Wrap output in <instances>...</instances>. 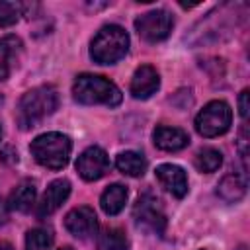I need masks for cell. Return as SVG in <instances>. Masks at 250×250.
I'll return each mask as SVG.
<instances>
[{
	"label": "cell",
	"mask_w": 250,
	"mask_h": 250,
	"mask_svg": "<svg viewBox=\"0 0 250 250\" xmlns=\"http://www.w3.org/2000/svg\"><path fill=\"white\" fill-rule=\"evenodd\" d=\"M20 39L16 37H2L0 39V80H6L12 68V59L16 55V49L20 47Z\"/></svg>",
	"instance_id": "d6986e66"
},
{
	"label": "cell",
	"mask_w": 250,
	"mask_h": 250,
	"mask_svg": "<svg viewBox=\"0 0 250 250\" xmlns=\"http://www.w3.org/2000/svg\"><path fill=\"white\" fill-rule=\"evenodd\" d=\"M0 250H14V246L10 242H0Z\"/></svg>",
	"instance_id": "d4e9b609"
},
{
	"label": "cell",
	"mask_w": 250,
	"mask_h": 250,
	"mask_svg": "<svg viewBox=\"0 0 250 250\" xmlns=\"http://www.w3.org/2000/svg\"><path fill=\"white\" fill-rule=\"evenodd\" d=\"M29 150L37 164L49 170H61L68 164L72 143L66 135L51 131V133H43L35 137L29 145Z\"/></svg>",
	"instance_id": "3957f363"
},
{
	"label": "cell",
	"mask_w": 250,
	"mask_h": 250,
	"mask_svg": "<svg viewBox=\"0 0 250 250\" xmlns=\"http://www.w3.org/2000/svg\"><path fill=\"white\" fill-rule=\"evenodd\" d=\"M76 170L82 180L86 182H96L105 176L109 170V158L104 148L100 146H88L76 160Z\"/></svg>",
	"instance_id": "ba28073f"
},
{
	"label": "cell",
	"mask_w": 250,
	"mask_h": 250,
	"mask_svg": "<svg viewBox=\"0 0 250 250\" xmlns=\"http://www.w3.org/2000/svg\"><path fill=\"white\" fill-rule=\"evenodd\" d=\"M35 197H37L35 182H31V180H21V182L12 189V193H10V197H8V209L27 213V211L35 205Z\"/></svg>",
	"instance_id": "5bb4252c"
},
{
	"label": "cell",
	"mask_w": 250,
	"mask_h": 250,
	"mask_svg": "<svg viewBox=\"0 0 250 250\" xmlns=\"http://www.w3.org/2000/svg\"><path fill=\"white\" fill-rule=\"evenodd\" d=\"M59 105V94L53 86H37L25 92L16 107V123L20 129L27 131L37 127L49 115L55 113Z\"/></svg>",
	"instance_id": "6da1fadb"
},
{
	"label": "cell",
	"mask_w": 250,
	"mask_h": 250,
	"mask_svg": "<svg viewBox=\"0 0 250 250\" xmlns=\"http://www.w3.org/2000/svg\"><path fill=\"white\" fill-rule=\"evenodd\" d=\"M127 203V188L121 184H111L104 189L102 197H100V205L104 209L105 215H117L123 211Z\"/></svg>",
	"instance_id": "2e32d148"
},
{
	"label": "cell",
	"mask_w": 250,
	"mask_h": 250,
	"mask_svg": "<svg viewBox=\"0 0 250 250\" xmlns=\"http://www.w3.org/2000/svg\"><path fill=\"white\" fill-rule=\"evenodd\" d=\"M70 195V182L61 178V180H55L47 186L45 193L41 195L39 203H37V217H49L53 215L64 201L66 197Z\"/></svg>",
	"instance_id": "30bf717a"
},
{
	"label": "cell",
	"mask_w": 250,
	"mask_h": 250,
	"mask_svg": "<svg viewBox=\"0 0 250 250\" xmlns=\"http://www.w3.org/2000/svg\"><path fill=\"white\" fill-rule=\"evenodd\" d=\"M246 193V178L240 174H227L219 186H217V195L229 203H234L238 199H242Z\"/></svg>",
	"instance_id": "9a60e30c"
},
{
	"label": "cell",
	"mask_w": 250,
	"mask_h": 250,
	"mask_svg": "<svg viewBox=\"0 0 250 250\" xmlns=\"http://www.w3.org/2000/svg\"><path fill=\"white\" fill-rule=\"evenodd\" d=\"M115 166H117V170L121 174L131 176V178H139L146 170V158L137 150H125V152L117 154Z\"/></svg>",
	"instance_id": "e0dca14e"
},
{
	"label": "cell",
	"mask_w": 250,
	"mask_h": 250,
	"mask_svg": "<svg viewBox=\"0 0 250 250\" xmlns=\"http://www.w3.org/2000/svg\"><path fill=\"white\" fill-rule=\"evenodd\" d=\"M129 51V35L121 25H104L90 43V57L98 64H113Z\"/></svg>",
	"instance_id": "277c9868"
},
{
	"label": "cell",
	"mask_w": 250,
	"mask_h": 250,
	"mask_svg": "<svg viewBox=\"0 0 250 250\" xmlns=\"http://www.w3.org/2000/svg\"><path fill=\"white\" fill-rule=\"evenodd\" d=\"M152 141H154L156 148L166 150V152H176V150H182L189 145V135L178 127L158 125L152 133Z\"/></svg>",
	"instance_id": "4fadbf2b"
},
{
	"label": "cell",
	"mask_w": 250,
	"mask_h": 250,
	"mask_svg": "<svg viewBox=\"0 0 250 250\" xmlns=\"http://www.w3.org/2000/svg\"><path fill=\"white\" fill-rule=\"evenodd\" d=\"M193 164H195V168H197L199 172L211 174V172H215V170L221 168V164H223V154H221V150L207 146V148H201V150L195 154Z\"/></svg>",
	"instance_id": "ac0fdd59"
},
{
	"label": "cell",
	"mask_w": 250,
	"mask_h": 250,
	"mask_svg": "<svg viewBox=\"0 0 250 250\" xmlns=\"http://www.w3.org/2000/svg\"><path fill=\"white\" fill-rule=\"evenodd\" d=\"M64 229L76 238H90L98 232V217L92 207H74L64 217Z\"/></svg>",
	"instance_id": "9c48e42d"
},
{
	"label": "cell",
	"mask_w": 250,
	"mask_h": 250,
	"mask_svg": "<svg viewBox=\"0 0 250 250\" xmlns=\"http://www.w3.org/2000/svg\"><path fill=\"white\" fill-rule=\"evenodd\" d=\"M238 250H246V248H244V246H240V248H238Z\"/></svg>",
	"instance_id": "4316f807"
},
{
	"label": "cell",
	"mask_w": 250,
	"mask_h": 250,
	"mask_svg": "<svg viewBox=\"0 0 250 250\" xmlns=\"http://www.w3.org/2000/svg\"><path fill=\"white\" fill-rule=\"evenodd\" d=\"M72 96L78 104H86V105H107V107H115L121 104V90L109 82L104 76L98 74H78L74 84H72Z\"/></svg>",
	"instance_id": "7a4b0ae2"
},
{
	"label": "cell",
	"mask_w": 250,
	"mask_h": 250,
	"mask_svg": "<svg viewBox=\"0 0 250 250\" xmlns=\"http://www.w3.org/2000/svg\"><path fill=\"white\" fill-rule=\"evenodd\" d=\"M6 219H8V205L0 199V225H4Z\"/></svg>",
	"instance_id": "cb8c5ba5"
},
{
	"label": "cell",
	"mask_w": 250,
	"mask_h": 250,
	"mask_svg": "<svg viewBox=\"0 0 250 250\" xmlns=\"http://www.w3.org/2000/svg\"><path fill=\"white\" fill-rule=\"evenodd\" d=\"M174 27V18L166 10H150L135 20V29L137 33L150 43L162 41L170 35Z\"/></svg>",
	"instance_id": "52a82bcc"
},
{
	"label": "cell",
	"mask_w": 250,
	"mask_h": 250,
	"mask_svg": "<svg viewBox=\"0 0 250 250\" xmlns=\"http://www.w3.org/2000/svg\"><path fill=\"white\" fill-rule=\"evenodd\" d=\"M0 139H2V129H0Z\"/></svg>",
	"instance_id": "83f0119b"
},
{
	"label": "cell",
	"mask_w": 250,
	"mask_h": 250,
	"mask_svg": "<svg viewBox=\"0 0 250 250\" xmlns=\"http://www.w3.org/2000/svg\"><path fill=\"white\" fill-rule=\"evenodd\" d=\"M238 113L246 121V117H248V90H242L238 96Z\"/></svg>",
	"instance_id": "603a6c76"
},
{
	"label": "cell",
	"mask_w": 250,
	"mask_h": 250,
	"mask_svg": "<svg viewBox=\"0 0 250 250\" xmlns=\"http://www.w3.org/2000/svg\"><path fill=\"white\" fill-rule=\"evenodd\" d=\"M98 250H129V240L119 229H105L98 238Z\"/></svg>",
	"instance_id": "ffe728a7"
},
{
	"label": "cell",
	"mask_w": 250,
	"mask_h": 250,
	"mask_svg": "<svg viewBox=\"0 0 250 250\" xmlns=\"http://www.w3.org/2000/svg\"><path fill=\"white\" fill-rule=\"evenodd\" d=\"M133 219L139 227L152 230L156 234H162L166 229V215L162 211V205L158 201V197H154L152 193H143L133 209Z\"/></svg>",
	"instance_id": "8992f818"
},
{
	"label": "cell",
	"mask_w": 250,
	"mask_h": 250,
	"mask_svg": "<svg viewBox=\"0 0 250 250\" xmlns=\"http://www.w3.org/2000/svg\"><path fill=\"white\" fill-rule=\"evenodd\" d=\"M20 20V4L0 0V27H10Z\"/></svg>",
	"instance_id": "7402d4cb"
},
{
	"label": "cell",
	"mask_w": 250,
	"mask_h": 250,
	"mask_svg": "<svg viewBox=\"0 0 250 250\" xmlns=\"http://www.w3.org/2000/svg\"><path fill=\"white\" fill-rule=\"evenodd\" d=\"M230 125H232V109L223 100L209 102L195 117V131L207 139L227 133Z\"/></svg>",
	"instance_id": "5b68a950"
},
{
	"label": "cell",
	"mask_w": 250,
	"mask_h": 250,
	"mask_svg": "<svg viewBox=\"0 0 250 250\" xmlns=\"http://www.w3.org/2000/svg\"><path fill=\"white\" fill-rule=\"evenodd\" d=\"M59 250H72L70 246H62V248H59Z\"/></svg>",
	"instance_id": "484cf974"
},
{
	"label": "cell",
	"mask_w": 250,
	"mask_h": 250,
	"mask_svg": "<svg viewBox=\"0 0 250 250\" xmlns=\"http://www.w3.org/2000/svg\"><path fill=\"white\" fill-rule=\"evenodd\" d=\"M53 246V232L49 229L37 227L25 234V250H51Z\"/></svg>",
	"instance_id": "44dd1931"
},
{
	"label": "cell",
	"mask_w": 250,
	"mask_h": 250,
	"mask_svg": "<svg viewBox=\"0 0 250 250\" xmlns=\"http://www.w3.org/2000/svg\"><path fill=\"white\" fill-rule=\"evenodd\" d=\"M158 88H160V76H158L156 68L150 64H143L135 70V74L131 78L129 92L135 100H146L152 94H156Z\"/></svg>",
	"instance_id": "8fae6325"
},
{
	"label": "cell",
	"mask_w": 250,
	"mask_h": 250,
	"mask_svg": "<svg viewBox=\"0 0 250 250\" xmlns=\"http://www.w3.org/2000/svg\"><path fill=\"white\" fill-rule=\"evenodd\" d=\"M156 180L174 197H178V199L186 197V193H188V176H186L184 168H180L176 164H160L156 168Z\"/></svg>",
	"instance_id": "7c38bea8"
}]
</instances>
